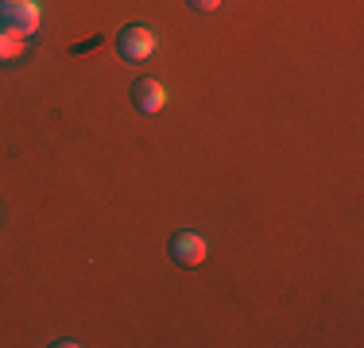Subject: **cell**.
<instances>
[{
    "instance_id": "2",
    "label": "cell",
    "mask_w": 364,
    "mask_h": 348,
    "mask_svg": "<svg viewBox=\"0 0 364 348\" xmlns=\"http://www.w3.org/2000/svg\"><path fill=\"white\" fill-rule=\"evenodd\" d=\"M155 47H159V39H155V31L144 28V23H128V28L117 35V50L128 62H147V58L155 55Z\"/></svg>"
},
{
    "instance_id": "5",
    "label": "cell",
    "mask_w": 364,
    "mask_h": 348,
    "mask_svg": "<svg viewBox=\"0 0 364 348\" xmlns=\"http://www.w3.org/2000/svg\"><path fill=\"white\" fill-rule=\"evenodd\" d=\"M23 35H16V31H0V62H12V58H20L23 55Z\"/></svg>"
},
{
    "instance_id": "1",
    "label": "cell",
    "mask_w": 364,
    "mask_h": 348,
    "mask_svg": "<svg viewBox=\"0 0 364 348\" xmlns=\"http://www.w3.org/2000/svg\"><path fill=\"white\" fill-rule=\"evenodd\" d=\"M0 23L16 35H36L43 23V4L39 0H0Z\"/></svg>"
},
{
    "instance_id": "6",
    "label": "cell",
    "mask_w": 364,
    "mask_h": 348,
    "mask_svg": "<svg viewBox=\"0 0 364 348\" xmlns=\"http://www.w3.org/2000/svg\"><path fill=\"white\" fill-rule=\"evenodd\" d=\"M190 8H194V12H218L221 8V0H186Z\"/></svg>"
},
{
    "instance_id": "4",
    "label": "cell",
    "mask_w": 364,
    "mask_h": 348,
    "mask_svg": "<svg viewBox=\"0 0 364 348\" xmlns=\"http://www.w3.org/2000/svg\"><path fill=\"white\" fill-rule=\"evenodd\" d=\"M132 104L147 116H155V112L167 109V85L159 82V77H140V82H132Z\"/></svg>"
},
{
    "instance_id": "3",
    "label": "cell",
    "mask_w": 364,
    "mask_h": 348,
    "mask_svg": "<svg viewBox=\"0 0 364 348\" xmlns=\"http://www.w3.org/2000/svg\"><path fill=\"white\" fill-rule=\"evenodd\" d=\"M205 256H210V244H205L202 232H175V240H171V259H175L178 267H198L205 263Z\"/></svg>"
}]
</instances>
